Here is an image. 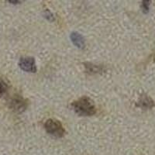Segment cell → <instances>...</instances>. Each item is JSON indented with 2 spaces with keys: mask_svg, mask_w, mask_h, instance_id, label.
<instances>
[{
  "mask_svg": "<svg viewBox=\"0 0 155 155\" xmlns=\"http://www.w3.org/2000/svg\"><path fill=\"white\" fill-rule=\"evenodd\" d=\"M73 110L78 115L82 116H93L96 113V107L89 97L83 96L71 103Z\"/></svg>",
  "mask_w": 155,
  "mask_h": 155,
  "instance_id": "obj_1",
  "label": "cell"
},
{
  "mask_svg": "<svg viewBox=\"0 0 155 155\" xmlns=\"http://www.w3.org/2000/svg\"><path fill=\"white\" fill-rule=\"evenodd\" d=\"M44 129L50 135L58 138L63 137L65 134L62 124L55 119H48L44 124Z\"/></svg>",
  "mask_w": 155,
  "mask_h": 155,
  "instance_id": "obj_2",
  "label": "cell"
},
{
  "mask_svg": "<svg viewBox=\"0 0 155 155\" xmlns=\"http://www.w3.org/2000/svg\"><path fill=\"white\" fill-rule=\"evenodd\" d=\"M9 108L16 113H22L27 109V102L23 97L19 95H15L12 97L9 102Z\"/></svg>",
  "mask_w": 155,
  "mask_h": 155,
  "instance_id": "obj_3",
  "label": "cell"
},
{
  "mask_svg": "<svg viewBox=\"0 0 155 155\" xmlns=\"http://www.w3.org/2000/svg\"><path fill=\"white\" fill-rule=\"evenodd\" d=\"M19 68L26 72L35 73L37 71L36 62L32 57H24L20 58L19 61Z\"/></svg>",
  "mask_w": 155,
  "mask_h": 155,
  "instance_id": "obj_4",
  "label": "cell"
},
{
  "mask_svg": "<svg viewBox=\"0 0 155 155\" xmlns=\"http://www.w3.org/2000/svg\"><path fill=\"white\" fill-rule=\"evenodd\" d=\"M70 38L72 41L73 44L79 49H83L85 48V38L81 34L78 33V32H72L70 35Z\"/></svg>",
  "mask_w": 155,
  "mask_h": 155,
  "instance_id": "obj_5",
  "label": "cell"
},
{
  "mask_svg": "<svg viewBox=\"0 0 155 155\" xmlns=\"http://www.w3.org/2000/svg\"><path fill=\"white\" fill-rule=\"evenodd\" d=\"M137 106L143 108V109H148V108H151L153 106V102L149 97L144 95V96H141L139 102L137 103Z\"/></svg>",
  "mask_w": 155,
  "mask_h": 155,
  "instance_id": "obj_6",
  "label": "cell"
},
{
  "mask_svg": "<svg viewBox=\"0 0 155 155\" xmlns=\"http://www.w3.org/2000/svg\"><path fill=\"white\" fill-rule=\"evenodd\" d=\"M85 67L86 68V71L89 74H96L100 73L103 71V68L100 65H96L92 63H84Z\"/></svg>",
  "mask_w": 155,
  "mask_h": 155,
  "instance_id": "obj_7",
  "label": "cell"
},
{
  "mask_svg": "<svg viewBox=\"0 0 155 155\" xmlns=\"http://www.w3.org/2000/svg\"><path fill=\"white\" fill-rule=\"evenodd\" d=\"M8 89L7 83L5 82L3 79L0 78V98L6 92Z\"/></svg>",
  "mask_w": 155,
  "mask_h": 155,
  "instance_id": "obj_8",
  "label": "cell"
},
{
  "mask_svg": "<svg viewBox=\"0 0 155 155\" xmlns=\"http://www.w3.org/2000/svg\"><path fill=\"white\" fill-rule=\"evenodd\" d=\"M149 5H150V2H148V1H143L142 2V9L145 12H147L149 9Z\"/></svg>",
  "mask_w": 155,
  "mask_h": 155,
  "instance_id": "obj_9",
  "label": "cell"
}]
</instances>
